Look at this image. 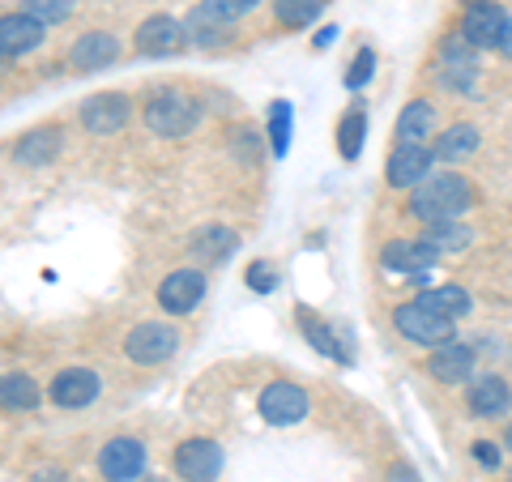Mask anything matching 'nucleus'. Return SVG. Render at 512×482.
Returning <instances> with one entry per match:
<instances>
[{"mask_svg": "<svg viewBox=\"0 0 512 482\" xmlns=\"http://www.w3.org/2000/svg\"><path fill=\"white\" fill-rule=\"evenodd\" d=\"M320 5H325V0H274V13L282 26L295 30V26H308L320 18Z\"/></svg>", "mask_w": 512, "mask_h": 482, "instance_id": "29", "label": "nucleus"}, {"mask_svg": "<svg viewBox=\"0 0 512 482\" xmlns=\"http://www.w3.org/2000/svg\"><path fill=\"white\" fill-rule=\"evenodd\" d=\"M466 406L474 419H500V414L512 410V389L500 376H474L466 389Z\"/></svg>", "mask_w": 512, "mask_h": 482, "instance_id": "15", "label": "nucleus"}, {"mask_svg": "<svg viewBox=\"0 0 512 482\" xmlns=\"http://www.w3.org/2000/svg\"><path fill=\"white\" fill-rule=\"evenodd\" d=\"M363 133H367V111L355 107V111H346L342 124H338V150L346 163H355L359 150H363Z\"/></svg>", "mask_w": 512, "mask_h": 482, "instance_id": "26", "label": "nucleus"}, {"mask_svg": "<svg viewBox=\"0 0 512 482\" xmlns=\"http://www.w3.org/2000/svg\"><path fill=\"white\" fill-rule=\"evenodd\" d=\"M372 69H376V52H372V47H363V52L355 56V64H350V73H346V86L350 90L363 86L367 77H372Z\"/></svg>", "mask_w": 512, "mask_h": 482, "instance_id": "34", "label": "nucleus"}, {"mask_svg": "<svg viewBox=\"0 0 512 482\" xmlns=\"http://www.w3.org/2000/svg\"><path fill=\"white\" fill-rule=\"evenodd\" d=\"M201 299H205L201 269H175L163 278V286H158V303H163V312H171V316H188Z\"/></svg>", "mask_w": 512, "mask_h": 482, "instance_id": "8", "label": "nucleus"}, {"mask_svg": "<svg viewBox=\"0 0 512 482\" xmlns=\"http://www.w3.org/2000/svg\"><path fill=\"white\" fill-rule=\"evenodd\" d=\"M504 9L491 5V0H474V5L466 9V18H461V39H466L470 47H495L504 35Z\"/></svg>", "mask_w": 512, "mask_h": 482, "instance_id": "13", "label": "nucleus"}, {"mask_svg": "<svg viewBox=\"0 0 512 482\" xmlns=\"http://www.w3.org/2000/svg\"><path fill=\"white\" fill-rule=\"evenodd\" d=\"M504 444H508V448H512V427H508V431H504Z\"/></svg>", "mask_w": 512, "mask_h": 482, "instance_id": "40", "label": "nucleus"}, {"mask_svg": "<svg viewBox=\"0 0 512 482\" xmlns=\"http://www.w3.org/2000/svg\"><path fill=\"white\" fill-rule=\"evenodd\" d=\"M299 325H303V333H308V342L320 350V355H329V359H338V363H350V355L338 346V337H333L325 325H320V320H316L312 312H303V316H299Z\"/></svg>", "mask_w": 512, "mask_h": 482, "instance_id": "28", "label": "nucleus"}, {"mask_svg": "<svg viewBox=\"0 0 512 482\" xmlns=\"http://www.w3.org/2000/svg\"><path fill=\"white\" fill-rule=\"evenodd\" d=\"M474 205V188L466 175H427V180L410 192V214L419 222H457Z\"/></svg>", "mask_w": 512, "mask_h": 482, "instance_id": "1", "label": "nucleus"}, {"mask_svg": "<svg viewBox=\"0 0 512 482\" xmlns=\"http://www.w3.org/2000/svg\"><path fill=\"white\" fill-rule=\"evenodd\" d=\"M414 303H419V308H427V312H436V316H448V320L466 316V312L474 308L470 291H461V286H431V291H423Z\"/></svg>", "mask_w": 512, "mask_h": 482, "instance_id": "20", "label": "nucleus"}, {"mask_svg": "<svg viewBox=\"0 0 512 482\" xmlns=\"http://www.w3.org/2000/svg\"><path fill=\"white\" fill-rule=\"evenodd\" d=\"M154 482H158V478H154Z\"/></svg>", "mask_w": 512, "mask_h": 482, "instance_id": "41", "label": "nucleus"}, {"mask_svg": "<svg viewBox=\"0 0 512 482\" xmlns=\"http://www.w3.org/2000/svg\"><path fill=\"white\" fill-rule=\"evenodd\" d=\"M141 470H146V448H141V440L120 436L99 453V474L107 482H133Z\"/></svg>", "mask_w": 512, "mask_h": 482, "instance_id": "11", "label": "nucleus"}, {"mask_svg": "<svg viewBox=\"0 0 512 482\" xmlns=\"http://www.w3.org/2000/svg\"><path fill=\"white\" fill-rule=\"evenodd\" d=\"M495 47H500V52L512 60V18L504 22V35H500V43H495Z\"/></svg>", "mask_w": 512, "mask_h": 482, "instance_id": "37", "label": "nucleus"}, {"mask_svg": "<svg viewBox=\"0 0 512 482\" xmlns=\"http://www.w3.org/2000/svg\"><path fill=\"white\" fill-rule=\"evenodd\" d=\"M128 111H133L128 94L99 90V94H90V99L82 103V124H86V133H94V137H111V133H120V128L128 124Z\"/></svg>", "mask_w": 512, "mask_h": 482, "instance_id": "6", "label": "nucleus"}, {"mask_svg": "<svg viewBox=\"0 0 512 482\" xmlns=\"http://www.w3.org/2000/svg\"><path fill=\"white\" fill-rule=\"evenodd\" d=\"M184 30H188V43H205V47H214V43L222 39V22H218V18H210L205 9L192 13Z\"/></svg>", "mask_w": 512, "mask_h": 482, "instance_id": "32", "label": "nucleus"}, {"mask_svg": "<svg viewBox=\"0 0 512 482\" xmlns=\"http://www.w3.org/2000/svg\"><path fill=\"white\" fill-rule=\"evenodd\" d=\"M248 286H252V291H274V286H278V278H274V269H269V265H248Z\"/></svg>", "mask_w": 512, "mask_h": 482, "instance_id": "35", "label": "nucleus"}, {"mask_svg": "<svg viewBox=\"0 0 512 482\" xmlns=\"http://www.w3.org/2000/svg\"><path fill=\"white\" fill-rule=\"evenodd\" d=\"M478 141H483V133H478L474 124H453V128H444L440 141H436V158H444V163H461V158H470L478 150Z\"/></svg>", "mask_w": 512, "mask_h": 482, "instance_id": "21", "label": "nucleus"}, {"mask_svg": "<svg viewBox=\"0 0 512 482\" xmlns=\"http://www.w3.org/2000/svg\"><path fill=\"white\" fill-rule=\"evenodd\" d=\"M393 325H397V333H402V337H410L414 346H444V342H453V320L427 312V308H419V303H402V308L393 312Z\"/></svg>", "mask_w": 512, "mask_h": 482, "instance_id": "4", "label": "nucleus"}, {"mask_svg": "<svg viewBox=\"0 0 512 482\" xmlns=\"http://www.w3.org/2000/svg\"><path fill=\"white\" fill-rule=\"evenodd\" d=\"M175 346H180V333L171 325H163V320H146V325L128 329V337H124V355L141 367L167 363L175 355Z\"/></svg>", "mask_w": 512, "mask_h": 482, "instance_id": "3", "label": "nucleus"}, {"mask_svg": "<svg viewBox=\"0 0 512 482\" xmlns=\"http://www.w3.org/2000/svg\"><path fill=\"white\" fill-rule=\"evenodd\" d=\"M474 239V231L470 227H461V218L457 222H431L427 227V235H423V244H431V248H448V252H457V248H466Z\"/></svg>", "mask_w": 512, "mask_h": 482, "instance_id": "27", "label": "nucleus"}, {"mask_svg": "<svg viewBox=\"0 0 512 482\" xmlns=\"http://www.w3.org/2000/svg\"><path fill=\"white\" fill-rule=\"evenodd\" d=\"M431 128H436V107L427 99H414V103H406L402 116H397V141H402V146H423L431 137Z\"/></svg>", "mask_w": 512, "mask_h": 482, "instance_id": "19", "label": "nucleus"}, {"mask_svg": "<svg viewBox=\"0 0 512 482\" xmlns=\"http://www.w3.org/2000/svg\"><path fill=\"white\" fill-rule=\"evenodd\" d=\"M431 154L427 146H397L389 154V167H384V180L389 188H419L427 175H431Z\"/></svg>", "mask_w": 512, "mask_h": 482, "instance_id": "14", "label": "nucleus"}, {"mask_svg": "<svg viewBox=\"0 0 512 482\" xmlns=\"http://www.w3.org/2000/svg\"><path fill=\"white\" fill-rule=\"evenodd\" d=\"M389 482H419V478H414V470H410V465H397V470L389 474Z\"/></svg>", "mask_w": 512, "mask_h": 482, "instance_id": "38", "label": "nucleus"}, {"mask_svg": "<svg viewBox=\"0 0 512 482\" xmlns=\"http://www.w3.org/2000/svg\"><path fill=\"white\" fill-rule=\"evenodd\" d=\"M39 406V384L22 376V372H9V376H0V410H13V414H22V410H35Z\"/></svg>", "mask_w": 512, "mask_h": 482, "instance_id": "23", "label": "nucleus"}, {"mask_svg": "<svg viewBox=\"0 0 512 482\" xmlns=\"http://www.w3.org/2000/svg\"><path fill=\"white\" fill-rule=\"evenodd\" d=\"M188 47V30L167 18V13H158V18H146L137 26V52L141 56H175Z\"/></svg>", "mask_w": 512, "mask_h": 482, "instance_id": "9", "label": "nucleus"}, {"mask_svg": "<svg viewBox=\"0 0 512 482\" xmlns=\"http://www.w3.org/2000/svg\"><path fill=\"white\" fill-rule=\"evenodd\" d=\"M333 35H338V30L325 26V30H320V35H316V47H329V43H333Z\"/></svg>", "mask_w": 512, "mask_h": 482, "instance_id": "39", "label": "nucleus"}, {"mask_svg": "<svg viewBox=\"0 0 512 482\" xmlns=\"http://www.w3.org/2000/svg\"><path fill=\"white\" fill-rule=\"evenodd\" d=\"M175 470L188 482H214L222 474V448L214 440H184L175 448Z\"/></svg>", "mask_w": 512, "mask_h": 482, "instance_id": "10", "label": "nucleus"}, {"mask_svg": "<svg viewBox=\"0 0 512 482\" xmlns=\"http://www.w3.org/2000/svg\"><path fill=\"white\" fill-rule=\"evenodd\" d=\"M380 265L393 273H406L410 282L427 286V269L436 265V248L423 244V239H389L380 252Z\"/></svg>", "mask_w": 512, "mask_h": 482, "instance_id": "7", "label": "nucleus"}, {"mask_svg": "<svg viewBox=\"0 0 512 482\" xmlns=\"http://www.w3.org/2000/svg\"><path fill=\"white\" fill-rule=\"evenodd\" d=\"M474 461L487 465V470H495V465H500V448H495L491 440H478V444H474Z\"/></svg>", "mask_w": 512, "mask_h": 482, "instance_id": "36", "label": "nucleus"}, {"mask_svg": "<svg viewBox=\"0 0 512 482\" xmlns=\"http://www.w3.org/2000/svg\"><path fill=\"white\" fill-rule=\"evenodd\" d=\"M111 60H120V39L107 35V30H94V35H82L73 43L69 64L77 73H94V69H107Z\"/></svg>", "mask_w": 512, "mask_h": 482, "instance_id": "17", "label": "nucleus"}, {"mask_svg": "<svg viewBox=\"0 0 512 482\" xmlns=\"http://www.w3.org/2000/svg\"><path fill=\"white\" fill-rule=\"evenodd\" d=\"M444 82L453 86V90H466L470 82H474V73H478V64H474V47L470 43H448L444 47Z\"/></svg>", "mask_w": 512, "mask_h": 482, "instance_id": "24", "label": "nucleus"}, {"mask_svg": "<svg viewBox=\"0 0 512 482\" xmlns=\"http://www.w3.org/2000/svg\"><path fill=\"white\" fill-rule=\"evenodd\" d=\"M192 252H197L201 261H227V256L235 252V231L205 227V231H197V239H192Z\"/></svg>", "mask_w": 512, "mask_h": 482, "instance_id": "25", "label": "nucleus"}, {"mask_svg": "<svg viewBox=\"0 0 512 482\" xmlns=\"http://www.w3.org/2000/svg\"><path fill=\"white\" fill-rule=\"evenodd\" d=\"M261 419L269 427L303 423V419H308V393H303L299 384H291V380L265 384V393H261Z\"/></svg>", "mask_w": 512, "mask_h": 482, "instance_id": "5", "label": "nucleus"}, {"mask_svg": "<svg viewBox=\"0 0 512 482\" xmlns=\"http://www.w3.org/2000/svg\"><path fill=\"white\" fill-rule=\"evenodd\" d=\"M427 372L436 376L440 384H461V380H470V372H474V350L453 337V342H444V346L431 350Z\"/></svg>", "mask_w": 512, "mask_h": 482, "instance_id": "16", "label": "nucleus"}, {"mask_svg": "<svg viewBox=\"0 0 512 482\" xmlns=\"http://www.w3.org/2000/svg\"><path fill=\"white\" fill-rule=\"evenodd\" d=\"M197 120H201V107L184 90H158L146 103V124L158 137H188Z\"/></svg>", "mask_w": 512, "mask_h": 482, "instance_id": "2", "label": "nucleus"}, {"mask_svg": "<svg viewBox=\"0 0 512 482\" xmlns=\"http://www.w3.org/2000/svg\"><path fill=\"white\" fill-rule=\"evenodd\" d=\"M269 141H274V154L282 158L286 146H291V103L278 99L274 107H269Z\"/></svg>", "mask_w": 512, "mask_h": 482, "instance_id": "31", "label": "nucleus"}, {"mask_svg": "<svg viewBox=\"0 0 512 482\" xmlns=\"http://www.w3.org/2000/svg\"><path fill=\"white\" fill-rule=\"evenodd\" d=\"M73 9H77V0H22V13H30V18L43 22V26L73 18Z\"/></svg>", "mask_w": 512, "mask_h": 482, "instance_id": "30", "label": "nucleus"}, {"mask_svg": "<svg viewBox=\"0 0 512 482\" xmlns=\"http://www.w3.org/2000/svg\"><path fill=\"white\" fill-rule=\"evenodd\" d=\"M43 35H47V26L43 22H35L30 13H5L0 18V56L5 60H18V56H26V52H35V47L43 43Z\"/></svg>", "mask_w": 512, "mask_h": 482, "instance_id": "12", "label": "nucleus"}, {"mask_svg": "<svg viewBox=\"0 0 512 482\" xmlns=\"http://www.w3.org/2000/svg\"><path fill=\"white\" fill-rule=\"evenodd\" d=\"M94 397H99V376L86 372V367H69V372H60L52 380V401L64 410H82Z\"/></svg>", "mask_w": 512, "mask_h": 482, "instance_id": "18", "label": "nucleus"}, {"mask_svg": "<svg viewBox=\"0 0 512 482\" xmlns=\"http://www.w3.org/2000/svg\"><path fill=\"white\" fill-rule=\"evenodd\" d=\"M18 163H26V167H43V163H52V158L60 154V133L56 128H35V133H26L22 141H18Z\"/></svg>", "mask_w": 512, "mask_h": 482, "instance_id": "22", "label": "nucleus"}, {"mask_svg": "<svg viewBox=\"0 0 512 482\" xmlns=\"http://www.w3.org/2000/svg\"><path fill=\"white\" fill-rule=\"evenodd\" d=\"M261 0H201V9L210 13V18L218 22H235V18H244L248 9H256Z\"/></svg>", "mask_w": 512, "mask_h": 482, "instance_id": "33", "label": "nucleus"}]
</instances>
